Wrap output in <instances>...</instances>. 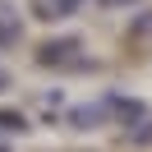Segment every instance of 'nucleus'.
<instances>
[{
	"label": "nucleus",
	"mask_w": 152,
	"mask_h": 152,
	"mask_svg": "<svg viewBox=\"0 0 152 152\" xmlns=\"http://www.w3.org/2000/svg\"><path fill=\"white\" fill-rule=\"evenodd\" d=\"M78 56H83L78 42H46V46H42V65H51V69H65V65H78V69H83L88 60H78Z\"/></svg>",
	"instance_id": "1"
},
{
	"label": "nucleus",
	"mask_w": 152,
	"mask_h": 152,
	"mask_svg": "<svg viewBox=\"0 0 152 152\" xmlns=\"http://www.w3.org/2000/svg\"><path fill=\"white\" fill-rule=\"evenodd\" d=\"M19 37H23V19H19V10L0 0V46H14Z\"/></svg>",
	"instance_id": "2"
},
{
	"label": "nucleus",
	"mask_w": 152,
	"mask_h": 152,
	"mask_svg": "<svg viewBox=\"0 0 152 152\" xmlns=\"http://www.w3.org/2000/svg\"><path fill=\"white\" fill-rule=\"evenodd\" d=\"M102 5H134V0H102Z\"/></svg>",
	"instance_id": "5"
},
{
	"label": "nucleus",
	"mask_w": 152,
	"mask_h": 152,
	"mask_svg": "<svg viewBox=\"0 0 152 152\" xmlns=\"http://www.w3.org/2000/svg\"><path fill=\"white\" fill-rule=\"evenodd\" d=\"M5 88H10V74H5V69H0V92H5Z\"/></svg>",
	"instance_id": "4"
},
{
	"label": "nucleus",
	"mask_w": 152,
	"mask_h": 152,
	"mask_svg": "<svg viewBox=\"0 0 152 152\" xmlns=\"http://www.w3.org/2000/svg\"><path fill=\"white\" fill-rule=\"evenodd\" d=\"M0 152H10V148H5V143H0Z\"/></svg>",
	"instance_id": "6"
},
{
	"label": "nucleus",
	"mask_w": 152,
	"mask_h": 152,
	"mask_svg": "<svg viewBox=\"0 0 152 152\" xmlns=\"http://www.w3.org/2000/svg\"><path fill=\"white\" fill-rule=\"evenodd\" d=\"M74 5H78V0H51V10H56V14H60V10H74Z\"/></svg>",
	"instance_id": "3"
}]
</instances>
